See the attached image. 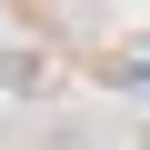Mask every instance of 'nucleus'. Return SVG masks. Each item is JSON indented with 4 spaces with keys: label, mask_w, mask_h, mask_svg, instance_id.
<instances>
[{
    "label": "nucleus",
    "mask_w": 150,
    "mask_h": 150,
    "mask_svg": "<svg viewBox=\"0 0 150 150\" xmlns=\"http://www.w3.org/2000/svg\"><path fill=\"white\" fill-rule=\"evenodd\" d=\"M140 150H150V120H140Z\"/></svg>",
    "instance_id": "obj_1"
}]
</instances>
